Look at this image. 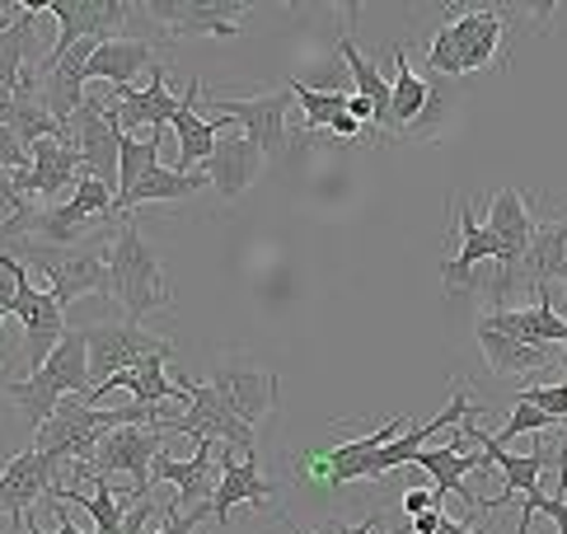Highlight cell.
<instances>
[{"label": "cell", "mask_w": 567, "mask_h": 534, "mask_svg": "<svg viewBox=\"0 0 567 534\" xmlns=\"http://www.w3.org/2000/svg\"><path fill=\"white\" fill-rule=\"evenodd\" d=\"M549 281H567V212L549 216L535 225V239L525 249L516 277H512V291L516 286H530V291H549Z\"/></svg>", "instance_id": "cell-18"}, {"label": "cell", "mask_w": 567, "mask_h": 534, "mask_svg": "<svg viewBox=\"0 0 567 534\" xmlns=\"http://www.w3.org/2000/svg\"><path fill=\"white\" fill-rule=\"evenodd\" d=\"M109 281H113V296L123 300V310L132 315V324H141L151 310H169L174 305V286L159 267L155 249L141 239V225L132 216H123L113 235V249H109Z\"/></svg>", "instance_id": "cell-1"}, {"label": "cell", "mask_w": 567, "mask_h": 534, "mask_svg": "<svg viewBox=\"0 0 567 534\" xmlns=\"http://www.w3.org/2000/svg\"><path fill=\"white\" fill-rule=\"evenodd\" d=\"M33 33H38V6H19V14L0 29V90H24V57L33 52Z\"/></svg>", "instance_id": "cell-29"}, {"label": "cell", "mask_w": 567, "mask_h": 534, "mask_svg": "<svg viewBox=\"0 0 567 534\" xmlns=\"http://www.w3.org/2000/svg\"><path fill=\"white\" fill-rule=\"evenodd\" d=\"M10 315H19V324H24V366H29V376H38L48 366V357L56 352V342L66 338L62 305L48 291H33V281H24V291H19Z\"/></svg>", "instance_id": "cell-15"}, {"label": "cell", "mask_w": 567, "mask_h": 534, "mask_svg": "<svg viewBox=\"0 0 567 534\" xmlns=\"http://www.w3.org/2000/svg\"><path fill=\"white\" fill-rule=\"evenodd\" d=\"M90 389V347H85V328H66V338L56 342V352L48 357V366L29 380H10L6 394L19 413L29 418V427H48V418L56 413V403L71 394H85Z\"/></svg>", "instance_id": "cell-2"}, {"label": "cell", "mask_w": 567, "mask_h": 534, "mask_svg": "<svg viewBox=\"0 0 567 534\" xmlns=\"http://www.w3.org/2000/svg\"><path fill=\"white\" fill-rule=\"evenodd\" d=\"M558 479H563V492H558V497L567 502V441L558 445Z\"/></svg>", "instance_id": "cell-45"}, {"label": "cell", "mask_w": 567, "mask_h": 534, "mask_svg": "<svg viewBox=\"0 0 567 534\" xmlns=\"http://www.w3.org/2000/svg\"><path fill=\"white\" fill-rule=\"evenodd\" d=\"M445 502V492L441 487H409L399 497V506H403V516H422V511H432V506H441Z\"/></svg>", "instance_id": "cell-38"}, {"label": "cell", "mask_w": 567, "mask_h": 534, "mask_svg": "<svg viewBox=\"0 0 567 534\" xmlns=\"http://www.w3.org/2000/svg\"><path fill=\"white\" fill-rule=\"evenodd\" d=\"M216 469H220V464H212V441H197V455H193V460H169V455H159L155 469H151V483H174V487H178L174 506L193 511V506H202V502L216 497V483H212Z\"/></svg>", "instance_id": "cell-24"}, {"label": "cell", "mask_w": 567, "mask_h": 534, "mask_svg": "<svg viewBox=\"0 0 567 534\" xmlns=\"http://www.w3.org/2000/svg\"><path fill=\"white\" fill-rule=\"evenodd\" d=\"M29 160H33L29 170L14 174V188L24 197H66V193H75L80 174H85L75 132L66 141H38V146H29Z\"/></svg>", "instance_id": "cell-13"}, {"label": "cell", "mask_w": 567, "mask_h": 534, "mask_svg": "<svg viewBox=\"0 0 567 534\" xmlns=\"http://www.w3.org/2000/svg\"><path fill=\"white\" fill-rule=\"evenodd\" d=\"M202 99H207V94H202ZM291 99L296 94L287 85V90H277V94H254V99H216L212 94L207 104H212L216 117L235 122V127H245V136L277 164V160H287V151H291V141H287V109H291Z\"/></svg>", "instance_id": "cell-10"}, {"label": "cell", "mask_w": 567, "mask_h": 534, "mask_svg": "<svg viewBox=\"0 0 567 534\" xmlns=\"http://www.w3.org/2000/svg\"><path fill=\"white\" fill-rule=\"evenodd\" d=\"M493 230L497 239V277L488 286V300H493V310H502V300L512 296V277H516V267L525 258V249H530V239H535V216L530 207H525V193L516 188H497L493 193V207H488V220H483Z\"/></svg>", "instance_id": "cell-8"}, {"label": "cell", "mask_w": 567, "mask_h": 534, "mask_svg": "<svg viewBox=\"0 0 567 534\" xmlns=\"http://www.w3.org/2000/svg\"><path fill=\"white\" fill-rule=\"evenodd\" d=\"M56 464L62 460H52V455H43V450H19L14 460H6V469H0V516H10L19 530L14 534H24V525H29V511H33V502H43V497H52L56 487Z\"/></svg>", "instance_id": "cell-12"}, {"label": "cell", "mask_w": 567, "mask_h": 534, "mask_svg": "<svg viewBox=\"0 0 567 534\" xmlns=\"http://www.w3.org/2000/svg\"><path fill=\"white\" fill-rule=\"evenodd\" d=\"M441 521H445V511H441V506H432V511H422V516H413V521H409V534H436V530H441Z\"/></svg>", "instance_id": "cell-41"}, {"label": "cell", "mask_w": 567, "mask_h": 534, "mask_svg": "<svg viewBox=\"0 0 567 534\" xmlns=\"http://www.w3.org/2000/svg\"><path fill=\"white\" fill-rule=\"evenodd\" d=\"M413 464H417V469H427L441 492H455V497L464 502V511H470V516L478 511V502H483V497H478V492H470V483H464V479L474 474V469L483 474V469L493 464L478 445H474V450H464V441L455 437L451 445H441V450H417V460H413Z\"/></svg>", "instance_id": "cell-21"}, {"label": "cell", "mask_w": 567, "mask_h": 534, "mask_svg": "<svg viewBox=\"0 0 567 534\" xmlns=\"http://www.w3.org/2000/svg\"><path fill=\"white\" fill-rule=\"evenodd\" d=\"M202 188H212L207 174H178V170H169V164H155V170L141 174L136 188H132L123 202H117L113 216L136 212L141 202H178V197H193V193H202Z\"/></svg>", "instance_id": "cell-28"}, {"label": "cell", "mask_w": 567, "mask_h": 534, "mask_svg": "<svg viewBox=\"0 0 567 534\" xmlns=\"http://www.w3.org/2000/svg\"><path fill=\"white\" fill-rule=\"evenodd\" d=\"M436 94H441V75L422 80L409 66V48H394V136L427 127L436 113Z\"/></svg>", "instance_id": "cell-22"}, {"label": "cell", "mask_w": 567, "mask_h": 534, "mask_svg": "<svg viewBox=\"0 0 567 534\" xmlns=\"http://www.w3.org/2000/svg\"><path fill=\"white\" fill-rule=\"evenodd\" d=\"M197 104H202V80H193V85L184 90V104H178V117H174L178 174H197V164H207L212 151H216V141H220L216 127H230L226 117H216V127H212V122H202V117H197Z\"/></svg>", "instance_id": "cell-26"}, {"label": "cell", "mask_w": 567, "mask_h": 534, "mask_svg": "<svg viewBox=\"0 0 567 534\" xmlns=\"http://www.w3.org/2000/svg\"><path fill=\"white\" fill-rule=\"evenodd\" d=\"M178 389H188V413L184 418H169V427L178 437H193V441H216L235 450L245 460H258V431L235 413V408L216 394V384H197L188 376H178Z\"/></svg>", "instance_id": "cell-5"}, {"label": "cell", "mask_w": 567, "mask_h": 534, "mask_svg": "<svg viewBox=\"0 0 567 534\" xmlns=\"http://www.w3.org/2000/svg\"><path fill=\"white\" fill-rule=\"evenodd\" d=\"M488 258H497V239H493V230H488V225H478V216H474L470 202H460V258L441 267L445 291H451V296L474 291V286H478L474 273H478V263H488Z\"/></svg>", "instance_id": "cell-25"}, {"label": "cell", "mask_w": 567, "mask_h": 534, "mask_svg": "<svg viewBox=\"0 0 567 534\" xmlns=\"http://www.w3.org/2000/svg\"><path fill=\"white\" fill-rule=\"evenodd\" d=\"M24 267H33L38 277H48V296L62 305L80 300V296H99L113 291L109 281V258L94 254L90 244H43V239H19L10 249Z\"/></svg>", "instance_id": "cell-3"}, {"label": "cell", "mask_w": 567, "mask_h": 534, "mask_svg": "<svg viewBox=\"0 0 567 534\" xmlns=\"http://www.w3.org/2000/svg\"><path fill=\"white\" fill-rule=\"evenodd\" d=\"M554 427V418L544 413V408H535V403H520L516 399V408H512V418H506V427L497 431V441L506 445L512 437H520V431H549Z\"/></svg>", "instance_id": "cell-36"}, {"label": "cell", "mask_w": 567, "mask_h": 534, "mask_svg": "<svg viewBox=\"0 0 567 534\" xmlns=\"http://www.w3.org/2000/svg\"><path fill=\"white\" fill-rule=\"evenodd\" d=\"M165 136L169 132H159V136H123V160H117V202H123L136 183H141V174L146 170H155L159 164V146H165ZM113 202V207H117Z\"/></svg>", "instance_id": "cell-31"}, {"label": "cell", "mask_w": 567, "mask_h": 534, "mask_svg": "<svg viewBox=\"0 0 567 534\" xmlns=\"http://www.w3.org/2000/svg\"><path fill=\"white\" fill-rule=\"evenodd\" d=\"M113 431V413L109 408H90L80 394L56 403V413L48 418V427L33 431V450H43L52 460H71V464H90L94 445Z\"/></svg>", "instance_id": "cell-7"}, {"label": "cell", "mask_w": 567, "mask_h": 534, "mask_svg": "<svg viewBox=\"0 0 567 534\" xmlns=\"http://www.w3.org/2000/svg\"><path fill=\"white\" fill-rule=\"evenodd\" d=\"M516 399L544 408V413H549L554 422L567 427V380H563V384H530V389H516Z\"/></svg>", "instance_id": "cell-35"}, {"label": "cell", "mask_w": 567, "mask_h": 534, "mask_svg": "<svg viewBox=\"0 0 567 534\" xmlns=\"http://www.w3.org/2000/svg\"><path fill=\"white\" fill-rule=\"evenodd\" d=\"M43 10L56 14L62 33H56L52 52L38 61V71L56 66L75 43H113V38L123 33L127 14H136V6H127V0H52V6H43Z\"/></svg>", "instance_id": "cell-9"}, {"label": "cell", "mask_w": 567, "mask_h": 534, "mask_svg": "<svg viewBox=\"0 0 567 534\" xmlns=\"http://www.w3.org/2000/svg\"><path fill=\"white\" fill-rule=\"evenodd\" d=\"M216 394L226 399L239 418L249 427L262 422L281 403V380L277 371H258V366H245V361H220L216 366Z\"/></svg>", "instance_id": "cell-17"}, {"label": "cell", "mask_w": 567, "mask_h": 534, "mask_svg": "<svg viewBox=\"0 0 567 534\" xmlns=\"http://www.w3.org/2000/svg\"><path fill=\"white\" fill-rule=\"evenodd\" d=\"M478 352L483 361H488V371L502 376V380H516V376H530V371H544V366H554V347H539V342H520L512 333H497V328H488L478 319Z\"/></svg>", "instance_id": "cell-23"}, {"label": "cell", "mask_w": 567, "mask_h": 534, "mask_svg": "<svg viewBox=\"0 0 567 534\" xmlns=\"http://www.w3.org/2000/svg\"><path fill=\"white\" fill-rule=\"evenodd\" d=\"M141 14L165 24L174 38H235L249 6L239 0H146Z\"/></svg>", "instance_id": "cell-11"}, {"label": "cell", "mask_w": 567, "mask_h": 534, "mask_svg": "<svg viewBox=\"0 0 567 534\" xmlns=\"http://www.w3.org/2000/svg\"><path fill=\"white\" fill-rule=\"evenodd\" d=\"M384 516H371V521H357V525H342V521H323L319 534H375Z\"/></svg>", "instance_id": "cell-39"}, {"label": "cell", "mask_w": 567, "mask_h": 534, "mask_svg": "<svg viewBox=\"0 0 567 534\" xmlns=\"http://www.w3.org/2000/svg\"><path fill=\"white\" fill-rule=\"evenodd\" d=\"M563 291H567V281H563Z\"/></svg>", "instance_id": "cell-48"}, {"label": "cell", "mask_w": 567, "mask_h": 534, "mask_svg": "<svg viewBox=\"0 0 567 534\" xmlns=\"http://www.w3.org/2000/svg\"><path fill=\"white\" fill-rule=\"evenodd\" d=\"M29 146L14 136V127H0V170H10V174H24L29 170Z\"/></svg>", "instance_id": "cell-37"}, {"label": "cell", "mask_w": 567, "mask_h": 534, "mask_svg": "<svg viewBox=\"0 0 567 534\" xmlns=\"http://www.w3.org/2000/svg\"><path fill=\"white\" fill-rule=\"evenodd\" d=\"M539 511L554 521V530H558V534H567V502H563V497H544V506H539Z\"/></svg>", "instance_id": "cell-42"}, {"label": "cell", "mask_w": 567, "mask_h": 534, "mask_svg": "<svg viewBox=\"0 0 567 534\" xmlns=\"http://www.w3.org/2000/svg\"><path fill=\"white\" fill-rule=\"evenodd\" d=\"M141 71H155V52L146 43H136V38H113V43H99L90 52V66H85V75L94 80V85L104 80V85H113V90H132V80Z\"/></svg>", "instance_id": "cell-27"}, {"label": "cell", "mask_w": 567, "mask_h": 534, "mask_svg": "<svg viewBox=\"0 0 567 534\" xmlns=\"http://www.w3.org/2000/svg\"><path fill=\"white\" fill-rule=\"evenodd\" d=\"M71 202L85 216H104V220H113V188H104L99 178H90V174H80V183H75V193H71Z\"/></svg>", "instance_id": "cell-34"}, {"label": "cell", "mask_w": 567, "mask_h": 534, "mask_svg": "<svg viewBox=\"0 0 567 534\" xmlns=\"http://www.w3.org/2000/svg\"><path fill=\"white\" fill-rule=\"evenodd\" d=\"M262 164H268V155H262L245 132H226L216 141L212 160H207V178H212V188L220 193V202H239L249 183L258 178Z\"/></svg>", "instance_id": "cell-19"}, {"label": "cell", "mask_w": 567, "mask_h": 534, "mask_svg": "<svg viewBox=\"0 0 567 534\" xmlns=\"http://www.w3.org/2000/svg\"><path fill=\"white\" fill-rule=\"evenodd\" d=\"M169 437H178L169 422L165 427H117V431H109V437L94 445L90 464H75V479L90 483V479L127 474L132 479L127 497H151V469H155L159 455H165Z\"/></svg>", "instance_id": "cell-4"}, {"label": "cell", "mask_w": 567, "mask_h": 534, "mask_svg": "<svg viewBox=\"0 0 567 534\" xmlns=\"http://www.w3.org/2000/svg\"><path fill=\"white\" fill-rule=\"evenodd\" d=\"M85 347H90V389H99L104 380L123 376V371H136L141 361L151 357H174V342L169 338H155L146 333L141 324H90L85 328Z\"/></svg>", "instance_id": "cell-6"}, {"label": "cell", "mask_w": 567, "mask_h": 534, "mask_svg": "<svg viewBox=\"0 0 567 534\" xmlns=\"http://www.w3.org/2000/svg\"><path fill=\"white\" fill-rule=\"evenodd\" d=\"M113 94H117V127H123V136H136V141H141V132L146 136L169 132L178 117V104H184V99H174V90L165 85V66L151 71L146 90H113Z\"/></svg>", "instance_id": "cell-16"}, {"label": "cell", "mask_w": 567, "mask_h": 534, "mask_svg": "<svg viewBox=\"0 0 567 534\" xmlns=\"http://www.w3.org/2000/svg\"><path fill=\"white\" fill-rule=\"evenodd\" d=\"M348 113L361 122V127H375V104L367 94H348Z\"/></svg>", "instance_id": "cell-40"}, {"label": "cell", "mask_w": 567, "mask_h": 534, "mask_svg": "<svg viewBox=\"0 0 567 534\" xmlns=\"http://www.w3.org/2000/svg\"><path fill=\"white\" fill-rule=\"evenodd\" d=\"M445 24V38H451L455 48V66L460 75L470 71H483L493 66L497 52H502V33H506V19L497 10H451V19H441Z\"/></svg>", "instance_id": "cell-14"}, {"label": "cell", "mask_w": 567, "mask_h": 534, "mask_svg": "<svg viewBox=\"0 0 567 534\" xmlns=\"http://www.w3.org/2000/svg\"><path fill=\"white\" fill-rule=\"evenodd\" d=\"M14 109H19V94L0 90V127H10V122H14Z\"/></svg>", "instance_id": "cell-44"}, {"label": "cell", "mask_w": 567, "mask_h": 534, "mask_svg": "<svg viewBox=\"0 0 567 534\" xmlns=\"http://www.w3.org/2000/svg\"><path fill=\"white\" fill-rule=\"evenodd\" d=\"M436 534H474V530H470V525H460V521H451V516H445Z\"/></svg>", "instance_id": "cell-46"}, {"label": "cell", "mask_w": 567, "mask_h": 534, "mask_svg": "<svg viewBox=\"0 0 567 534\" xmlns=\"http://www.w3.org/2000/svg\"><path fill=\"white\" fill-rule=\"evenodd\" d=\"M291 94H296V104L306 109V127L310 132H329V122L338 113H348V94H342V90H315V85H300V80H291Z\"/></svg>", "instance_id": "cell-33"}, {"label": "cell", "mask_w": 567, "mask_h": 534, "mask_svg": "<svg viewBox=\"0 0 567 534\" xmlns=\"http://www.w3.org/2000/svg\"><path fill=\"white\" fill-rule=\"evenodd\" d=\"M0 324H6V310H0Z\"/></svg>", "instance_id": "cell-47"}, {"label": "cell", "mask_w": 567, "mask_h": 534, "mask_svg": "<svg viewBox=\"0 0 567 534\" xmlns=\"http://www.w3.org/2000/svg\"><path fill=\"white\" fill-rule=\"evenodd\" d=\"M338 52H342V61H348V71H352V80H357V90L375 104V127L394 132V85L375 71V61L352 43V33H348V29H342V38H338Z\"/></svg>", "instance_id": "cell-30"}, {"label": "cell", "mask_w": 567, "mask_h": 534, "mask_svg": "<svg viewBox=\"0 0 567 534\" xmlns=\"http://www.w3.org/2000/svg\"><path fill=\"white\" fill-rule=\"evenodd\" d=\"M48 506L56 511V530H52V534H80V530H75L71 521H66V511H62V502H52V497H48ZM24 534H43V530H38V525L29 521V525H24Z\"/></svg>", "instance_id": "cell-43"}, {"label": "cell", "mask_w": 567, "mask_h": 534, "mask_svg": "<svg viewBox=\"0 0 567 534\" xmlns=\"http://www.w3.org/2000/svg\"><path fill=\"white\" fill-rule=\"evenodd\" d=\"M220 483H216V497H212V516H216V525H230V511L239 506V502H272L277 497V483L272 479H262V469H258V460H239L235 450H226L220 445Z\"/></svg>", "instance_id": "cell-20"}, {"label": "cell", "mask_w": 567, "mask_h": 534, "mask_svg": "<svg viewBox=\"0 0 567 534\" xmlns=\"http://www.w3.org/2000/svg\"><path fill=\"white\" fill-rule=\"evenodd\" d=\"M85 212L75 207V202L66 197V202H52V207H43L38 212V225H33V235L43 239V244H75L80 239V230H85Z\"/></svg>", "instance_id": "cell-32"}]
</instances>
